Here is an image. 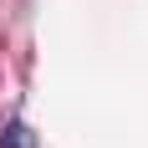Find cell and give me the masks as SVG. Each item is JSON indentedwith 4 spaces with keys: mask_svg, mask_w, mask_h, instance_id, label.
<instances>
[{
    "mask_svg": "<svg viewBox=\"0 0 148 148\" xmlns=\"http://www.w3.org/2000/svg\"><path fill=\"white\" fill-rule=\"evenodd\" d=\"M0 148H31V128L26 123H5L0 128Z\"/></svg>",
    "mask_w": 148,
    "mask_h": 148,
    "instance_id": "obj_1",
    "label": "cell"
}]
</instances>
